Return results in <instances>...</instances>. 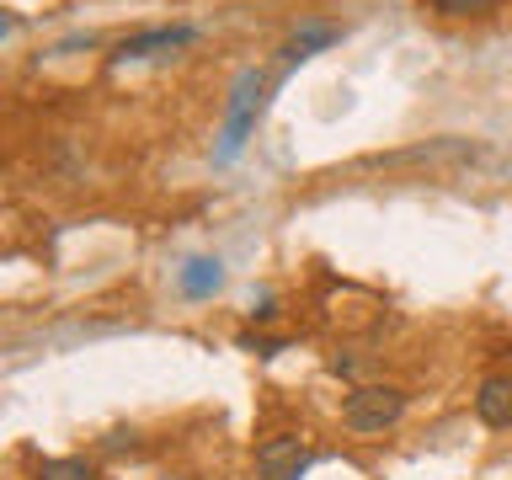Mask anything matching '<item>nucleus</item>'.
Listing matches in <instances>:
<instances>
[{"mask_svg": "<svg viewBox=\"0 0 512 480\" xmlns=\"http://www.w3.org/2000/svg\"><path fill=\"white\" fill-rule=\"evenodd\" d=\"M400 416H406V390H395V384H358L342 406V422L352 432H384Z\"/></svg>", "mask_w": 512, "mask_h": 480, "instance_id": "f257e3e1", "label": "nucleus"}, {"mask_svg": "<svg viewBox=\"0 0 512 480\" xmlns=\"http://www.w3.org/2000/svg\"><path fill=\"white\" fill-rule=\"evenodd\" d=\"M262 91H267V75L262 70H246L230 91V118H224V144H219V160H235V150L246 144L256 112H262Z\"/></svg>", "mask_w": 512, "mask_h": 480, "instance_id": "f03ea898", "label": "nucleus"}, {"mask_svg": "<svg viewBox=\"0 0 512 480\" xmlns=\"http://www.w3.org/2000/svg\"><path fill=\"white\" fill-rule=\"evenodd\" d=\"M310 464H315V454H310V443H304L299 432H278V438H267L262 448H256V470H262V480H299Z\"/></svg>", "mask_w": 512, "mask_h": 480, "instance_id": "7ed1b4c3", "label": "nucleus"}, {"mask_svg": "<svg viewBox=\"0 0 512 480\" xmlns=\"http://www.w3.org/2000/svg\"><path fill=\"white\" fill-rule=\"evenodd\" d=\"M475 416L486 427H512V379L507 374H491L475 390Z\"/></svg>", "mask_w": 512, "mask_h": 480, "instance_id": "20e7f679", "label": "nucleus"}, {"mask_svg": "<svg viewBox=\"0 0 512 480\" xmlns=\"http://www.w3.org/2000/svg\"><path fill=\"white\" fill-rule=\"evenodd\" d=\"M192 38H198L192 27H155V32H139V38H123V43H118V59H150V54L182 48V43H192Z\"/></svg>", "mask_w": 512, "mask_h": 480, "instance_id": "39448f33", "label": "nucleus"}, {"mask_svg": "<svg viewBox=\"0 0 512 480\" xmlns=\"http://www.w3.org/2000/svg\"><path fill=\"white\" fill-rule=\"evenodd\" d=\"M326 43H336V27H326V22H310V27H299V32H294V43L283 48V64H299V59H310L315 48H326Z\"/></svg>", "mask_w": 512, "mask_h": 480, "instance_id": "423d86ee", "label": "nucleus"}, {"mask_svg": "<svg viewBox=\"0 0 512 480\" xmlns=\"http://www.w3.org/2000/svg\"><path fill=\"white\" fill-rule=\"evenodd\" d=\"M38 480H96V464L91 459H43Z\"/></svg>", "mask_w": 512, "mask_h": 480, "instance_id": "0eeeda50", "label": "nucleus"}, {"mask_svg": "<svg viewBox=\"0 0 512 480\" xmlns=\"http://www.w3.org/2000/svg\"><path fill=\"white\" fill-rule=\"evenodd\" d=\"M219 278H224L219 262H192V267L182 272V288H187V294H214Z\"/></svg>", "mask_w": 512, "mask_h": 480, "instance_id": "6e6552de", "label": "nucleus"}, {"mask_svg": "<svg viewBox=\"0 0 512 480\" xmlns=\"http://www.w3.org/2000/svg\"><path fill=\"white\" fill-rule=\"evenodd\" d=\"M422 6H432L438 16H470V11H486V6H496V0H422Z\"/></svg>", "mask_w": 512, "mask_h": 480, "instance_id": "1a4fd4ad", "label": "nucleus"}]
</instances>
